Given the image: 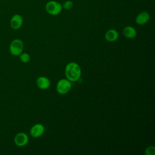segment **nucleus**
Masks as SVG:
<instances>
[{
    "mask_svg": "<svg viewBox=\"0 0 155 155\" xmlns=\"http://www.w3.org/2000/svg\"><path fill=\"white\" fill-rule=\"evenodd\" d=\"M82 70L78 64L74 62L68 63L65 68L66 78L70 82L78 81L81 76Z\"/></svg>",
    "mask_w": 155,
    "mask_h": 155,
    "instance_id": "nucleus-1",
    "label": "nucleus"
},
{
    "mask_svg": "<svg viewBox=\"0 0 155 155\" xmlns=\"http://www.w3.org/2000/svg\"><path fill=\"white\" fill-rule=\"evenodd\" d=\"M45 8L46 12L50 15L56 16L61 13L62 7V4L56 1H50L46 3Z\"/></svg>",
    "mask_w": 155,
    "mask_h": 155,
    "instance_id": "nucleus-2",
    "label": "nucleus"
},
{
    "mask_svg": "<svg viewBox=\"0 0 155 155\" xmlns=\"http://www.w3.org/2000/svg\"><path fill=\"white\" fill-rule=\"evenodd\" d=\"M24 42L20 39H13L9 46V51L12 55L16 56H19L23 52L24 50Z\"/></svg>",
    "mask_w": 155,
    "mask_h": 155,
    "instance_id": "nucleus-3",
    "label": "nucleus"
},
{
    "mask_svg": "<svg viewBox=\"0 0 155 155\" xmlns=\"http://www.w3.org/2000/svg\"><path fill=\"white\" fill-rule=\"evenodd\" d=\"M71 88V82L66 79H60L56 87V89L57 92L60 94H65L68 93Z\"/></svg>",
    "mask_w": 155,
    "mask_h": 155,
    "instance_id": "nucleus-4",
    "label": "nucleus"
},
{
    "mask_svg": "<svg viewBox=\"0 0 155 155\" xmlns=\"http://www.w3.org/2000/svg\"><path fill=\"white\" fill-rule=\"evenodd\" d=\"M14 142L18 147H24L28 142V136L24 132H19L15 135L14 137Z\"/></svg>",
    "mask_w": 155,
    "mask_h": 155,
    "instance_id": "nucleus-5",
    "label": "nucleus"
},
{
    "mask_svg": "<svg viewBox=\"0 0 155 155\" xmlns=\"http://www.w3.org/2000/svg\"><path fill=\"white\" fill-rule=\"evenodd\" d=\"M23 24V18L19 14H15L12 16L10 21V25L13 30L19 29Z\"/></svg>",
    "mask_w": 155,
    "mask_h": 155,
    "instance_id": "nucleus-6",
    "label": "nucleus"
},
{
    "mask_svg": "<svg viewBox=\"0 0 155 155\" xmlns=\"http://www.w3.org/2000/svg\"><path fill=\"white\" fill-rule=\"evenodd\" d=\"M45 131V127L42 124H36L33 125L30 131V135L34 138L41 137Z\"/></svg>",
    "mask_w": 155,
    "mask_h": 155,
    "instance_id": "nucleus-7",
    "label": "nucleus"
},
{
    "mask_svg": "<svg viewBox=\"0 0 155 155\" xmlns=\"http://www.w3.org/2000/svg\"><path fill=\"white\" fill-rule=\"evenodd\" d=\"M150 19V15L148 12L143 11L139 13L136 17L135 21L138 25H144L147 24Z\"/></svg>",
    "mask_w": 155,
    "mask_h": 155,
    "instance_id": "nucleus-8",
    "label": "nucleus"
},
{
    "mask_svg": "<svg viewBox=\"0 0 155 155\" xmlns=\"http://www.w3.org/2000/svg\"><path fill=\"white\" fill-rule=\"evenodd\" d=\"M37 87L41 90L48 89L51 84L50 79L45 76H40L36 81Z\"/></svg>",
    "mask_w": 155,
    "mask_h": 155,
    "instance_id": "nucleus-9",
    "label": "nucleus"
},
{
    "mask_svg": "<svg viewBox=\"0 0 155 155\" xmlns=\"http://www.w3.org/2000/svg\"><path fill=\"white\" fill-rule=\"evenodd\" d=\"M119 38L118 31L113 28L108 30L105 34V39L108 42H114Z\"/></svg>",
    "mask_w": 155,
    "mask_h": 155,
    "instance_id": "nucleus-10",
    "label": "nucleus"
},
{
    "mask_svg": "<svg viewBox=\"0 0 155 155\" xmlns=\"http://www.w3.org/2000/svg\"><path fill=\"white\" fill-rule=\"evenodd\" d=\"M123 34L128 39H133L137 36V31L133 27L128 25L123 29Z\"/></svg>",
    "mask_w": 155,
    "mask_h": 155,
    "instance_id": "nucleus-11",
    "label": "nucleus"
},
{
    "mask_svg": "<svg viewBox=\"0 0 155 155\" xmlns=\"http://www.w3.org/2000/svg\"><path fill=\"white\" fill-rule=\"evenodd\" d=\"M19 59L23 63H28L30 61V56L27 53H21L19 55Z\"/></svg>",
    "mask_w": 155,
    "mask_h": 155,
    "instance_id": "nucleus-12",
    "label": "nucleus"
},
{
    "mask_svg": "<svg viewBox=\"0 0 155 155\" xmlns=\"http://www.w3.org/2000/svg\"><path fill=\"white\" fill-rule=\"evenodd\" d=\"M73 6V2L71 0H67L65 1L63 4H62V8L65 10H70Z\"/></svg>",
    "mask_w": 155,
    "mask_h": 155,
    "instance_id": "nucleus-13",
    "label": "nucleus"
},
{
    "mask_svg": "<svg viewBox=\"0 0 155 155\" xmlns=\"http://www.w3.org/2000/svg\"><path fill=\"white\" fill-rule=\"evenodd\" d=\"M145 153L147 155H154L155 154V148L153 145L148 147L145 151Z\"/></svg>",
    "mask_w": 155,
    "mask_h": 155,
    "instance_id": "nucleus-14",
    "label": "nucleus"
}]
</instances>
